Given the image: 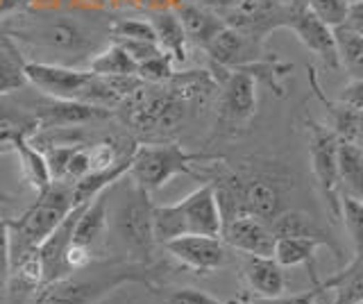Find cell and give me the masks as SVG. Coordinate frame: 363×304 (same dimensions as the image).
<instances>
[{
    "label": "cell",
    "instance_id": "obj_21",
    "mask_svg": "<svg viewBox=\"0 0 363 304\" xmlns=\"http://www.w3.org/2000/svg\"><path fill=\"white\" fill-rule=\"evenodd\" d=\"M173 9H175L182 28H184L186 41L200 50L207 48L211 39L225 28L223 18L218 14L198 5L196 0H182V3H177Z\"/></svg>",
    "mask_w": 363,
    "mask_h": 304
},
{
    "label": "cell",
    "instance_id": "obj_40",
    "mask_svg": "<svg viewBox=\"0 0 363 304\" xmlns=\"http://www.w3.org/2000/svg\"><path fill=\"white\" fill-rule=\"evenodd\" d=\"M34 7V0H0V18L16 16Z\"/></svg>",
    "mask_w": 363,
    "mask_h": 304
},
{
    "label": "cell",
    "instance_id": "obj_1",
    "mask_svg": "<svg viewBox=\"0 0 363 304\" xmlns=\"http://www.w3.org/2000/svg\"><path fill=\"white\" fill-rule=\"evenodd\" d=\"M5 35L11 37L21 52L32 62H48L62 66L89 64L111 43V18L96 12H64V9H28V12L0 18Z\"/></svg>",
    "mask_w": 363,
    "mask_h": 304
},
{
    "label": "cell",
    "instance_id": "obj_27",
    "mask_svg": "<svg viewBox=\"0 0 363 304\" xmlns=\"http://www.w3.org/2000/svg\"><path fill=\"white\" fill-rule=\"evenodd\" d=\"M338 179L340 193L363 200V148L357 143L338 141Z\"/></svg>",
    "mask_w": 363,
    "mask_h": 304
},
{
    "label": "cell",
    "instance_id": "obj_23",
    "mask_svg": "<svg viewBox=\"0 0 363 304\" xmlns=\"http://www.w3.org/2000/svg\"><path fill=\"white\" fill-rule=\"evenodd\" d=\"M318 247H323V243H318L313 239H298V236H281L275 239V250L272 257L281 268H298L304 266L309 270L311 277V286H320L323 281L318 277V268H315V252Z\"/></svg>",
    "mask_w": 363,
    "mask_h": 304
},
{
    "label": "cell",
    "instance_id": "obj_33",
    "mask_svg": "<svg viewBox=\"0 0 363 304\" xmlns=\"http://www.w3.org/2000/svg\"><path fill=\"white\" fill-rule=\"evenodd\" d=\"M350 0H306V9L329 28L343 26Z\"/></svg>",
    "mask_w": 363,
    "mask_h": 304
},
{
    "label": "cell",
    "instance_id": "obj_37",
    "mask_svg": "<svg viewBox=\"0 0 363 304\" xmlns=\"http://www.w3.org/2000/svg\"><path fill=\"white\" fill-rule=\"evenodd\" d=\"M113 43H118L121 48L128 50L136 64H141V62H145V60H152V57H157V55H162V52H164L162 48L157 46L155 41H134V39H123V41H113Z\"/></svg>",
    "mask_w": 363,
    "mask_h": 304
},
{
    "label": "cell",
    "instance_id": "obj_13",
    "mask_svg": "<svg viewBox=\"0 0 363 304\" xmlns=\"http://www.w3.org/2000/svg\"><path fill=\"white\" fill-rule=\"evenodd\" d=\"M204 52L209 55L211 64L223 66L227 71L245 69V66L259 64L272 55L266 50V43H261V41L247 37L234 28H227V26L211 39L209 46L204 48Z\"/></svg>",
    "mask_w": 363,
    "mask_h": 304
},
{
    "label": "cell",
    "instance_id": "obj_4",
    "mask_svg": "<svg viewBox=\"0 0 363 304\" xmlns=\"http://www.w3.org/2000/svg\"><path fill=\"white\" fill-rule=\"evenodd\" d=\"M28 84L37 89L45 98L55 100H77L98 107H107L113 111L121 98L113 94L102 75L91 73L89 69H75V66L48 64V62H26Z\"/></svg>",
    "mask_w": 363,
    "mask_h": 304
},
{
    "label": "cell",
    "instance_id": "obj_38",
    "mask_svg": "<svg viewBox=\"0 0 363 304\" xmlns=\"http://www.w3.org/2000/svg\"><path fill=\"white\" fill-rule=\"evenodd\" d=\"M338 103L363 114V80H350L338 94Z\"/></svg>",
    "mask_w": 363,
    "mask_h": 304
},
{
    "label": "cell",
    "instance_id": "obj_32",
    "mask_svg": "<svg viewBox=\"0 0 363 304\" xmlns=\"http://www.w3.org/2000/svg\"><path fill=\"white\" fill-rule=\"evenodd\" d=\"M173 73H175V60L168 52H162L152 60L141 62L139 69H136V75L147 84H164L173 77Z\"/></svg>",
    "mask_w": 363,
    "mask_h": 304
},
{
    "label": "cell",
    "instance_id": "obj_41",
    "mask_svg": "<svg viewBox=\"0 0 363 304\" xmlns=\"http://www.w3.org/2000/svg\"><path fill=\"white\" fill-rule=\"evenodd\" d=\"M196 3L211 9V12H216V14H223V12H227V9L236 7L241 0H196Z\"/></svg>",
    "mask_w": 363,
    "mask_h": 304
},
{
    "label": "cell",
    "instance_id": "obj_16",
    "mask_svg": "<svg viewBox=\"0 0 363 304\" xmlns=\"http://www.w3.org/2000/svg\"><path fill=\"white\" fill-rule=\"evenodd\" d=\"M220 239L241 254L272 257L275 250V234L270 225L255 216H238L223 225Z\"/></svg>",
    "mask_w": 363,
    "mask_h": 304
},
{
    "label": "cell",
    "instance_id": "obj_18",
    "mask_svg": "<svg viewBox=\"0 0 363 304\" xmlns=\"http://www.w3.org/2000/svg\"><path fill=\"white\" fill-rule=\"evenodd\" d=\"M286 268H281L275 257H257L243 254L241 259V279L245 288L252 293V298H281L289 293Z\"/></svg>",
    "mask_w": 363,
    "mask_h": 304
},
{
    "label": "cell",
    "instance_id": "obj_43",
    "mask_svg": "<svg viewBox=\"0 0 363 304\" xmlns=\"http://www.w3.org/2000/svg\"><path fill=\"white\" fill-rule=\"evenodd\" d=\"M5 37V30H3V23H0V39Z\"/></svg>",
    "mask_w": 363,
    "mask_h": 304
},
{
    "label": "cell",
    "instance_id": "obj_15",
    "mask_svg": "<svg viewBox=\"0 0 363 304\" xmlns=\"http://www.w3.org/2000/svg\"><path fill=\"white\" fill-rule=\"evenodd\" d=\"M177 209H179L182 220H184L186 234L220 236L223 216H220V207H218V200H216V191L211 182H204L184 200H179Z\"/></svg>",
    "mask_w": 363,
    "mask_h": 304
},
{
    "label": "cell",
    "instance_id": "obj_5",
    "mask_svg": "<svg viewBox=\"0 0 363 304\" xmlns=\"http://www.w3.org/2000/svg\"><path fill=\"white\" fill-rule=\"evenodd\" d=\"M73 207V184L50 182L48 188L37 193V200L32 202L23 216L7 218L11 264L23 254L37 250L45 236H50V232L66 218V213Z\"/></svg>",
    "mask_w": 363,
    "mask_h": 304
},
{
    "label": "cell",
    "instance_id": "obj_19",
    "mask_svg": "<svg viewBox=\"0 0 363 304\" xmlns=\"http://www.w3.org/2000/svg\"><path fill=\"white\" fill-rule=\"evenodd\" d=\"M82 207L84 205H75L66 213V218L50 232V236H45L43 243L37 247L41 257V266H43V284L73 275L66 266V250H68V245H71L75 220L79 216V211H82Z\"/></svg>",
    "mask_w": 363,
    "mask_h": 304
},
{
    "label": "cell",
    "instance_id": "obj_8",
    "mask_svg": "<svg viewBox=\"0 0 363 304\" xmlns=\"http://www.w3.org/2000/svg\"><path fill=\"white\" fill-rule=\"evenodd\" d=\"M306 143H309L311 171L320 188L332 223L340 220V179H338V137L332 128L313 118H304Z\"/></svg>",
    "mask_w": 363,
    "mask_h": 304
},
{
    "label": "cell",
    "instance_id": "obj_30",
    "mask_svg": "<svg viewBox=\"0 0 363 304\" xmlns=\"http://www.w3.org/2000/svg\"><path fill=\"white\" fill-rule=\"evenodd\" d=\"M340 220L354 243V257L363 254V200L340 193Z\"/></svg>",
    "mask_w": 363,
    "mask_h": 304
},
{
    "label": "cell",
    "instance_id": "obj_6",
    "mask_svg": "<svg viewBox=\"0 0 363 304\" xmlns=\"http://www.w3.org/2000/svg\"><path fill=\"white\" fill-rule=\"evenodd\" d=\"M220 154L186 152L177 141L164 143H136L128 177L147 193L162 191L177 175H196V166L202 162H216Z\"/></svg>",
    "mask_w": 363,
    "mask_h": 304
},
{
    "label": "cell",
    "instance_id": "obj_9",
    "mask_svg": "<svg viewBox=\"0 0 363 304\" xmlns=\"http://www.w3.org/2000/svg\"><path fill=\"white\" fill-rule=\"evenodd\" d=\"M257 114V77L247 71H227L218 91V120L223 137H238Z\"/></svg>",
    "mask_w": 363,
    "mask_h": 304
},
{
    "label": "cell",
    "instance_id": "obj_34",
    "mask_svg": "<svg viewBox=\"0 0 363 304\" xmlns=\"http://www.w3.org/2000/svg\"><path fill=\"white\" fill-rule=\"evenodd\" d=\"M162 304H225V302L216 300L213 295H209V293H204L200 288L182 286V288H170L168 293H164Z\"/></svg>",
    "mask_w": 363,
    "mask_h": 304
},
{
    "label": "cell",
    "instance_id": "obj_22",
    "mask_svg": "<svg viewBox=\"0 0 363 304\" xmlns=\"http://www.w3.org/2000/svg\"><path fill=\"white\" fill-rule=\"evenodd\" d=\"M3 150H11L16 154V159L21 164L23 179L28 182V186L34 193H41L43 188H48L52 177L48 171V162H45L43 152L30 141V137H14Z\"/></svg>",
    "mask_w": 363,
    "mask_h": 304
},
{
    "label": "cell",
    "instance_id": "obj_29",
    "mask_svg": "<svg viewBox=\"0 0 363 304\" xmlns=\"http://www.w3.org/2000/svg\"><path fill=\"white\" fill-rule=\"evenodd\" d=\"M86 69L96 75H136L139 64L132 60L128 50L111 41L109 46H105L98 55L91 57Z\"/></svg>",
    "mask_w": 363,
    "mask_h": 304
},
{
    "label": "cell",
    "instance_id": "obj_14",
    "mask_svg": "<svg viewBox=\"0 0 363 304\" xmlns=\"http://www.w3.org/2000/svg\"><path fill=\"white\" fill-rule=\"evenodd\" d=\"M286 30H291L302 46L323 62L325 69L334 73L340 71L336 41H334V28H329L318 16H313L309 9L302 7V9H291Z\"/></svg>",
    "mask_w": 363,
    "mask_h": 304
},
{
    "label": "cell",
    "instance_id": "obj_35",
    "mask_svg": "<svg viewBox=\"0 0 363 304\" xmlns=\"http://www.w3.org/2000/svg\"><path fill=\"white\" fill-rule=\"evenodd\" d=\"M323 293V284L320 286H311L309 291L304 293H295V295H281V298H270V300H264V298H238V300H232L230 304H315V298Z\"/></svg>",
    "mask_w": 363,
    "mask_h": 304
},
{
    "label": "cell",
    "instance_id": "obj_42",
    "mask_svg": "<svg viewBox=\"0 0 363 304\" xmlns=\"http://www.w3.org/2000/svg\"><path fill=\"white\" fill-rule=\"evenodd\" d=\"M291 9H302V7H306V0H284Z\"/></svg>",
    "mask_w": 363,
    "mask_h": 304
},
{
    "label": "cell",
    "instance_id": "obj_11",
    "mask_svg": "<svg viewBox=\"0 0 363 304\" xmlns=\"http://www.w3.org/2000/svg\"><path fill=\"white\" fill-rule=\"evenodd\" d=\"M168 257L191 270L196 275H209L216 270H223L232 261V247L220 236H204V234H186L173 239L164 245Z\"/></svg>",
    "mask_w": 363,
    "mask_h": 304
},
{
    "label": "cell",
    "instance_id": "obj_12",
    "mask_svg": "<svg viewBox=\"0 0 363 304\" xmlns=\"http://www.w3.org/2000/svg\"><path fill=\"white\" fill-rule=\"evenodd\" d=\"M32 109L34 116H37V132L91 125V123L107 120L113 116V111L107 107L77 103V100H55V98L34 100Z\"/></svg>",
    "mask_w": 363,
    "mask_h": 304
},
{
    "label": "cell",
    "instance_id": "obj_44",
    "mask_svg": "<svg viewBox=\"0 0 363 304\" xmlns=\"http://www.w3.org/2000/svg\"><path fill=\"white\" fill-rule=\"evenodd\" d=\"M354 304H363V300H361V302H354Z\"/></svg>",
    "mask_w": 363,
    "mask_h": 304
},
{
    "label": "cell",
    "instance_id": "obj_20",
    "mask_svg": "<svg viewBox=\"0 0 363 304\" xmlns=\"http://www.w3.org/2000/svg\"><path fill=\"white\" fill-rule=\"evenodd\" d=\"M268 225H270L272 234H275V239H281V236L313 239L318 243H323V247H329L338 261H343V254H345L343 247L338 245V241L327 232V227H323L311 213H306L302 209H284L279 216H275Z\"/></svg>",
    "mask_w": 363,
    "mask_h": 304
},
{
    "label": "cell",
    "instance_id": "obj_25",
    "mask_svg": "<svg viewBox=\"0 0 363 304\" xmlns=\"http://www.w3.org/2000/svg\"><path fill=\"white\" fill-rule=\"evenodd\" d=\"M34 132H37V116L32 105L0 96V150L14 137H32Z\"/></svg>",
    "mask_w": 363,
    "mask_h": 304
},
{
    "label": "cell",
    "instance_id": "obj_31",
    "mask_svg": "<svg viewBox=\"0 0 363 304\" xmlns=\"http://www.w3.org/2000/svg\"><path fill=\"white\" fill-rule=\"evenodd\" d=\"M109 37H111V41L134 39V41H155L157 43L155 28L150 21H145V18H111Z\"/></svg>",
    "mask_w": 363,
    "mask_h": 304
},
{
    "label": "cell",
    "instance_id": "obj_36",
    "mask_svg": "<svg viewBox=\"0 0 363 304\" xmlns=\"http://www.w3.org/2000/svg\"><path fill=\"white\" fill-rule=\"evenodd\" d=\"M11 275V259H9V232L7 218L0 220V304L7 300V286Z\"/></svg>",
    "mask_w": 363,
    "mask_h": 304
},
{
    "label": "cell",
    "instance_id": "obj_26",
    "mask_svg": "<svg viewBox=\"0 0 363 304\" xmlns=\"http://www.w3.org/2000/svg\"><path fill=\"white\" fill-rule=\"evenodd\" d=\"M26 55L11 37L0 39V96H14L28 86Z\"/></svg>",
    "mask_w": 363,
    "mask_h": 304
},
{
    "label": "cell",
    "instance_id": "obj_39",
    "mask_svg": "<svg viewBox=\"0 0 363 304\" xmlns=\"http://www.w3.org/2000/svg\"><path fill=\"white\" fill-rule=\"evenodd\" d=\"M343 26L363 37V0H357V3H350Z\"/></svg>",
    "mask_w": 363,
    "mask_h": 304
},
{
    "label": "cell",
    "instance_id": "obj_17",
    "mask_svg": "<svg viewBox=\"0 0 363 304\" xmlns=\"http://www.w3.org/2000/svg\"><path fill=\"white\" fill-rule=\"evenodd\" d=\"M113 186V184H111ZM111 186L102 188L96 198H91L79 211L73 230V243L86 247L96 259L100 257L102 245L107 239L109 230V198H111Z\"/></svg>",
    "mask_w": 363,
    "mask_h": 304
},
{
    "label": "cell",
    "instance_id": "obj_10",
    "mask_svg": "<svg viewBox=\"0 0 363 304\" xmlns=\"http://www.w3.org/2000/svg\"><path fill=\"white\" fill-rule=\"evenodd\" d=\"M291 7L284 0H241L236 7L218 14L227 28H234L261 43L275 30H286Z\"/></svg>",
    "mask_w": 363,
    "mask_h": 304
},
{
    "label": "cell",
    "instance_id": "obj_3",
    "mask_svg": "<svg viewBox=\"0 0 363 304\" xmlns=\"http://www.w3.org/2000/svg\"><path fill=\"white\" fill-rule=\"evenodd\" d=\"M147 266L136 261H107L102 268L91 264L84 270L68 275L64 279L48 281L43 284L30 304H94L98 298L105 295L107 291L116 288L128 281H141L147 284Z\"/></svg>",
    "mask_w": 363,
    "mask_h": 304
},
{
    "label": "cell",
    "instance_id": "obj_24",
    "mask_svg": "<svg viewBox=\"0 0 363 304\" xmlns=\"http://www.w3.org/2000/svg\"><path fill=\"white\" fill-rule=\"evenodd\" d=\"M150 23L157 35V46L168 52L175 64H184L189 57V41L175 9H159L150 16Z\"/></svg>",
    "mask_w": 363,
    "mask_h": 304
},
{
    "label": "cell",
    "instance_id": "obj_2",
    "mask_svg": "<svg viewBox=\"0 0 363 304\" xmlns=\"http://www.w3.org/2000/svg\"><path fill=\"white\" fill-rule=\"evenodd\" d=\"M189 111L191 107L166 84L143 82L113 107V116L136 137H141L143 143H164L175 141V134L184 128Z\"/></svg>",
    "mask_w": 363,
    "mask_h": 304
},
{
    "label": "cell",
    "instance_id": "obj_28",
    "mask_svg": "<svg viewBox=\"0 0 363 304\" xmlns=\"http://www.w3.org/2000/svg\"><path fill=\"white\" fill-rule=\"evenodd\" d=\"M338 66L350 80H363V37L345 26L334 28Z\"/></svg>",
    "mask_w": 363,
    "mask_h": 304
},
{
    "label": "cell",
    "instance_id": "obj_7",
    "mask_svg": "<svg viewBox=\"0 0 363 304\" xmlns=\"http://www.w3.org/2000/svg\"><path fill=\"white\" fill-rule=\"evenodd\" d=\"M121 205L113 213V230L118 241L125 245L130 254V261L150 268L155 261L157 241L152 234V205L150 193L136 182L128 179V184L121 188Z\"/></svg>",
    "mask_w": 363,
    "mask_h": 304
},
{
    "label": "cell",
    "instance_id": "obj_45",
    "mask_svg": "<svg viewBox=\"0 0 363 304\" xmlns=\"http://www.w3.org/2000/svg\"><path fill=\"white\" fill-rule=\"evenodd\" d=\"M350 3H357V0H350Z\"/></svg>",
    "mask_w": 363,
    "mask_h": 304
}]
</instances>
